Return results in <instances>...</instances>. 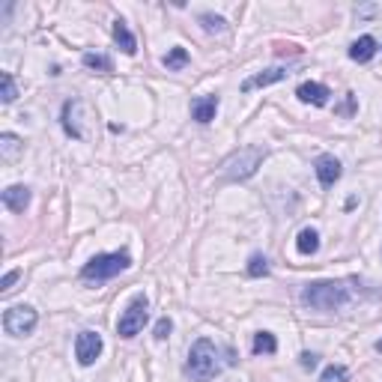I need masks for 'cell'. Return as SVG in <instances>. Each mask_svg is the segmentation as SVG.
I'll list each match as a JSON object with an SVG mask.
<instances>
[{"label":"cell","instance_id":"cell-1","mask_svg":"<svg viewBox=\"0 0 382 382\" xmlns=\"http://www.w3.org/2000/svg\"><path fill=\"white\" fill-rule=\"evenodd\" d=\"M186 373L191 382H212L221 373V361H218V347L209 341V337H201L194 341L191 352H189V364Z\"/></svg>","mask_w":382,"mask_h":382},{"label":"cell","instance_id":"cell-2","mask_svg":"<svg viewBox=\"0 0 382 382\" xmlns=\"http://www.w3.org/2000/svg\"><path fill=\"white\" fill-rule=\"evenodd\" d=\"M349 302V290L341 281H314L302 290V305L314 310H341Z\"/></svg>","mask_w":382,"mask_h":382},{"label":"cell","instance_id":"cell-3","mask_svg":"<svg viewBox=\"0 0 382 382\" xmlns=\"http://www.w3.org/2000/svg\"><path fill=\"white\" fill-rule=\"evenodd\" d=\"M132 266V257L129 251H114V254H96V257L90 263H84L81 269V278L84 281H111L117 278L120 272H125V269Z\"/></svg>","mask_w":382,"mask_h":382},{"label":"cell","instance_id":"cell-4","mask_svg":"<svg viewBox=\"0 0 382 382\" xmlns=\"http://www.w3.org/2000/svg\"><path fill=\"white\" fill-rule=\"evenodd\" d=\"M266 159V150L260 147H242L239 152H233L227 162L221 164V179H227V182H239V179H248L257 174V167L263 164Z\"/></svg>","mask_w":382,"mask_h":382},{"label":"cell","instance_id":"cell-5","mask_svg":"<svg viewBox=\"0 0 382 382\" xmlns=\"http://www.w3.org/2000/svg\"><path fill=\"white\" fill-rule=\"evenodd\" d=\"M150 320V302H147V296H135V299L129 302V308L123 310V317L117 322V335L120 337H135L144 332V325Z\"/></svg>","mask_w":382,"mask_h":382},{"label":"cell","instance_id":"cell-6","mask_svg":"<svg viewBox=\"0 0 382 382\" xmlns=\"http://www.w3.org/2000/svg\"><path fill=\"white\" fill-rule=\"evenodd\" d=\"M36 310L30 305H16V308H9L6 314H4V329L12 335V337H24V335H30L36 329Z\"/></svg>","mask_w":382,"mask_h":382},{"label":"cell","instance_id":"cell-7","mask_svg":"<svg viewBox=\"0 0 382 382\" xmlns=\"http://www.w3.org/2000/svg\"><path fill=\"white\" fill-rule=\"evenodd\" d=\"M75 356L84 367H90L99 356H102V335L99 332H81L75 341Z\"/></svg>","mask_w":382,"mask_h":382},{"label":"cell","instance_id":"cell-8","mask_svg":"<svg viewBox=\"0 0 382 382\" xmlns=\"http://www.w3.org/2000/svg\"><path fill=\"white\" fill-rule=\"evenodd\" d=\"M314 171H317V179H320V186L322 189H332L337 179H341V162L335 159V155H320L317 164H314Z\"/></svg>","mask_w":382,"mask_h":382},{"label":"cell","instance_id":"cell-9","mask_svg":"<svg viewBox=\"0 0 382 382\" xmlns=\"http://www.w3.org/2000/svg\"><path fill=\"white\" fill-rule=\"evenodd\" d=\"M296 96H299V102H305V105H317V108H322L325 102H329V87L325 84H317V81H305L299 90H296Z\"/></svg>","mask_w":382,"mask_h":382},{"label":"cell","instance_id":"cell-10","mask_svg":"<svg viewBox=\"0 0 382 382\" xmlns=\"http://www.w3.org/2000/svg\"><path fill=\"white\" fill-rule=\"evenodd\" d=\"M287 75L290 72H287V69H281V66L266 69V72H257L254 78L242 81V93H251V90H257V87H269V84H278V81H284Z\"/></svg>","mask_w":382,"mask_h":382},{"label":"cell","instance_id":"cell-11","mask_svg":"<svg viewBox=\"0 0 382 382\" xmlns=\"http://www.w3.org/2000/svg\"><path fill=\"white\" fill-rule=\"evenodd\" d=\"M215 114H218V96H201L191 102V117L197 123L206 125V123L215 120Z\"/></svg>","mask_w":382,"mask_h":382},{"label":"cell","instance_id":"cell-12","mask_svg":"<svg viewBox=\"0 0 382 382\" xmlns=\"http://www.w3.org/2000/svg\"><path fill=\"white\" fill-rule=\"evenodd\" d=\"M4 206L9 212H24L27 206H30V189L27 186H9L4 191Z\"/></svg>","mask_w":382,"mask_h":382},{"label":"cell","instance_id":"cell-13","mask_svg":"<svg viewBox=\"0 0 382 382\" xmlns=\"http://www.w3.org/2000/svg\"><path fill=\"white\" fill-rule=\"evenodd\" d=\"M376 54V39L373 36H359L356 42L349 45V57L356 63H367Z\"/></svg>","mask_w":382,"mask_h":382},{"label":"cell","instance_id":"cell-14","mask_svg":"<svg viewBox=\"0 0 382 382\" xmlns=\"http://www.w3.org/2000/svg\"><path fill=\"white\" fill-rule=\"evenodd\" d=\"M114 42L120 45L123 54H129V57L137 51V42H135V36H132V30H129V24H125L123 18L114 21Z\"/></svg>","mask_w":382,"mask_h":382},{"label":"cell","instance_id":"cell-15","mask_svg":"<svg viewBox=\"0 0 382 382\" xmlns=\"http://www.w3.org/2000/svg\"><path fill=\"white\" fill-rule=\"evenodd\" d=\"M78 111H81V102H78V99H72V102H66V105H63V129H66L69 137H75V140L84 137V132L78 129V120H75Z\"/></svg>","mask_w":382,"mask_h":382},{"label":"cell","instance_id":"cell-16","mask_svg":"<svg viewBox=\"0 0 382 382\" xmlns=\"http://www.w3.org/2000/svg\"><path fill=\"white\" fill-rule=\"evenodd\" d=\"M254 356H272V352H278V341H275V335L272 332H257L254 335Z\"/></svg>","mask_w":382,"mask_h":382},{"label":"cell","instance_id":"cell-17","mask_svg":"<svg viewBox=\"0 0 382 382\" xmlns=\"http://www.w3.org/2000/svg\"><path fill=\"white\" fill-rule=\"evenodd\" d=\"M296 248H299V254H317L320 251V233L314 230V227H305L302 233H299V239H296Z\"/></svg>","mask_w":382,"mask_h":382},{"label":"cell","instance_id":"cell-18","mask_svg":"<svg viewBox=\"0 0 382 382\" xmlns=\"http://www.w3.org/2000/svg\"><path fill=\"white\" fill-rule=\"evenodd\" d=\"M21 137L18 135H12V132H4L0 135V155H4V159L9 162V159H16V155L21 152Z\"/></svg>","mask_w":382,"mask_h":382},{"label":"cell","instance_id":"cell-19","mask_svg":"<svg viewBox=\"0 0 382 382\" xmlns=\"http://www.w3.org/2000/svg\"><path fill=\"white\" fill-rule=\"evenodd\" d=\"M162 63H164L167 72H179L182 66H189V51L176 45V48H171V51L164 54V60H162Z\"/></svg>","mask_w":382,"mask_h":382},{"label":"cell","instance_id":"cell-20","mask_svg":"<svg viewBox=\"0 0 382 382\" xmlns=\"http://www.w3.org/2000/svg\"><path fill=\"white\" fill-rule=\"evenodd\" d=\"M84 66H87V69H96V72H102V75L114 72V63H111V57H105V54H93V51L84 54Z\"/></svg>","mask_w":382,"mask_h":382},{"label":"cell","instance_id":"cell-21","mask_svg":"<svg viewBox=\"0 0 382 382\" xmlns=\"http://www.w3.org/2000/svg\"><path fill=\"white\" fill-rule=\"evenodd\" d=\"M0 87H4V93H0V99H4V105H12L18 99V87H16V78H12L9 72H0Z\"/></svg>","mask_w":382,"mask_h":382},{"label":"cell","instance_id":"cell-22","mask_svg":"<svg viewBox=\"0 0 382 382\" xmlns=\"http://www.w3.org/2000/svg\"><path fill=\"white\" fill-rule=\"evenodd\" d=\"M245 272H248V278H263V275H269V260L263 257V254H251Z\"/></svg>","mask_w":382,"mask_h":382},{"label":"cell","instance_id":"cell-23","mask_svg":"<svg viewBox=\"0 0 382 382\" xmlns=\"http://www.w3.org/2000/svg\"><path fill=\"white\" fill-rule=\"evenodd\" d=\"M201 24H203L206 33H224V30H227V21H224L221 16H212V12H203Z\"/></svg>","mask_w":382,"mask_h":382},{"label":"cell","instance_id":"cell-24","mask_svg":"<svg viewBox=\"0 0 382 382\" xmlns=\"http://www.w3.org/2000/svg\"><path fill=\"white\" fill-rule=\"evenodd\" d=\"M349 379V371L344 364H332V367H325L322 371V376H320V382H347Z\"/></svg>","mask_w":382,"mask_h":382},{"label":"cell","instance_id":"cell-25","mask_svg":"<svg viewBox=\"0 0 382 382\" xmlns=\"http://www.w3.org/2000/svg\"><path fill=\"white\" fill-rule=\"evenodd\" d=\"M171 332H174V322L167 320V317H162L159 322H155V337H159V341H167V337H171Z\"/></svg>","mask_w":382,"mask_h":382},{"label":"cell","instance_id":"cell-26","mask_svg":"<svg viewBox=\"0 0 382 382\" xmlns=\"http://www.w3.org/2000/svg\"><path fill=\"white\" fill-rule=\"evenodd\" d=\"M18 278H21V272H18V269H12V272H6V275H4V281H0V293L6 296V293L12 290V284H16Z\"/></svg>","mask_w":382,"mask_h":382},{"label":"cell","instance_id":"cell-27","mask_svg":"<svg viewBox=\"0 0 382 382\" xmlns=\"http://www.w3.org/2000/svg\"><path fill=\"white\" fill-rule=\"evenodd\" d=\"M317 361H320V356H317V352H302V356H299V364L305 367V371H314V367H317Z\"/></svg>","mask_w":382,"mask_h":382},{"label":"cell","instance_id":"cell-28","mask_svg":"<svg viewBox=\"0 0 382 382\" xmlns=\"http://www.w3.org/2000/svg\"><path fill=\"white\" fill-rule=\"evenodd\" d=\"M376 352H382V337H379V341H376Z\"/></svg>","mask_w":382,"mask_h":382}]
</instances>
